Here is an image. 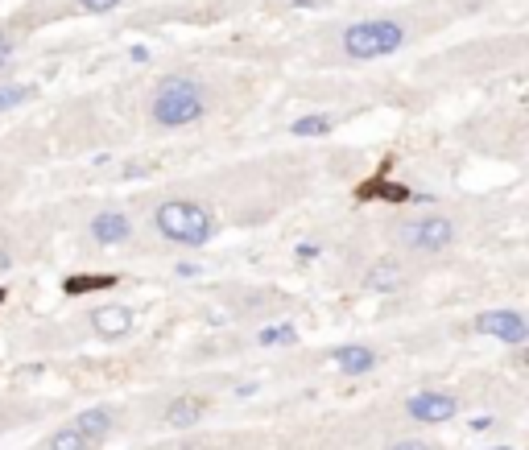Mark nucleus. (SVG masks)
Returning <instances> with one entry per match:
<instances>
[{
	"label": "nucleus",
	"instance_id": "nucleus-21",
	"mask_svg": "<svg viewBox=\"0 0 529 450\" xmlns=\"http://www.w3.org/2000/svg\"><path fill=\"white\" fill-rule=\"evenodd\" d=\"M9 264H13V261H9V257H4V252H0V269H9Z\"/></svg>",
	"mask_w": 529,
	"mask_h": 450
},
{
	"label": "nucleus",
	"instance_id": "nucleus-5",
	"mask_svg": "<svg viewBox=\"0 0 529 450\" xmlns=\"http://www.w3.org/2000/svg\"><path fill=\"white\" fill-rule=\"evenodd\" d=\"M409 417L413 422H422V426H438V422H447V417H455L459 401L451 393H413L406 401Z\"/></svg>",
	"mask_w": 529,
	"mask_h": 450
},
{
	"label": "nucleus",
	"instance_id": "nucleus-9",
	"mask_svg": "<svg viewBox=\"0 0 529 450\" xmlns=\"http://www.w3.org/2000/svg\"><path fill=\"white\" fill-rule=\"evenodd\" d=\"M91 236H96L99 244H121V240L133 236V223H128L121 211H104V215L91 219Z\"/></svg>",
	"mask_w": 529,
	"mask_h": 450
},
{
	"label": "nucleus",
	"instance_id": "nucleus-12",
	"mask_svg": "<svg viewBox=\"0 0 529 450\" xmlns=\"http://www.w3.org/2000/svg\"><path fill=\"white\" fill-rule=\"evenodd\" d=\"M397 281H401V269H397V261H377L368 273H364V285H368L372 293L397 289Z\"/></svg>",
	"mask_w": 529,
	"mask_h": 450
},
{
	"label": "nucleus",
	"instance_id": "nucleus-16",
	"mask_svg": "<svg viewBox=\"0 0 529 450\" xmlns=\"http://www.w3.org/2000/svg\"><path fill=\"white\" fill-rule=\"evenodd\" d=\"M331 128V116H302V120H294V133L298 137H323Z\"/></svg>",
	"mask_w": 529,
	"mask_h": 450
},
{
	"label": "nucleus",
	"instance_id": "nucleus-20",
	"mask_svg": "<svg viewBox=\"0 0 529 450\" xmlns=\"http://www.w3.org/2000/svg\"><path fill=\"white\" fill-rule=\"evenodd\" d=\"M9 50H13V42H9V38H4V33H0V62H4V58H9Z\"/></svg>",
	"mask_w": 529,
	"mask_h": 450
},
{
	"label": "nucleus",
	"instance_id": "nucleus-22",
	"mask_svg": "<svg viewBox=\"0 0 529 450\" xmlns=\"http://www.w3.org/2000/svg\"><path fill=\"white\" fill-rule=\"evenodd\" d=\"M0 302H4V289H0Z\"/></svg>",
	"mask_w": 529,
	"mask_h": 450
},
{
	"label": "nucleus",
	"instance_id": "nucleus-8",
	"mask_svg": "<svg viewBox=\"0 0 529 450\" xmlns=\"http://www.w3.org/2000/svg\"><path fill=\"white\" fill-rule=\"evenodd\" d=\"M331 359H335L339 372H347V376H360V372H372V368H377V356H372L368 347H360V343L335 347V351H331Z\"/></svg>",
	"mask_w": 529,
	"mask_h": 450
},
{
	"label": "nucleus",
	"instance_id": "nucleus-11",
	"mask_svg": "<svg viewBox=\"0 0 529 450\" xmlns=\"http://www.w3.org/2000/svg\"><path fill=\"white\" fill-rule=\"evenodd\" d=\"M71 426L79 429L87 442H96V446H99V442L108 438V429H112V413H108V409H83Z\"/></svg>",
	"mask_w": 529,
	"mask_h": 450
},
{
	"label": "nucleus",
	"instance_id": "nucleus-18",
	"mask_svg": "<svg viewBox=\"0 0 529 450\" xmlns=\"http://www.w3.org/2000/svg\"><path fill=\"white\" fill-rule=\"evenodd\" d=\"M116 4H121V0H83V9H87V13H112Z\"/></svg>",
	"mask_w": 529,
	"mask_h": 450
},
{
	"label": "nucleus",
	"instance_id": "nucleus-13",
	"mask_svg": "<svg viewBox=\"0 0 529 450\" xmlns=\"http://www.w3.org/2000/svg\"><path fill=\"white\" fill-rule=\"evenodd\" d=\"M46 450H96V442H87L74 426H62L58 434H50Z\"/></svg>",
	"mask_w": 529,
	"mask_h": 450
},
{
	"label": "nucleus",
	"instance_id": "nucleus-19",
	"mask_svg": "<svg viewBox=\"0 0 529 450\" xmlns=\"http://www.w3.org/2000/svg\"><path fill=\"white\" fill-rule=\"evenodd\" d=\"M389 450H430L426 442H397V446H389Z\"/></svg>",
	"mask_w": 529,
	"mask_h": 450
},
{
	"label": "nucleus",
	"instance_id": "nucleus-1",
	"mask_svg": "<svg viewBox=\"0 0 529 450\" xmlns=\"http://www.w3.org/2000/svg\"><path fill=\"white\" fill-rule=\"evenodd\" d=\"M153 227L169 240V244H182V248H199L207 244L211 232H216V219L207 207L199 203H186V198H174V203H162L153 211Z\"/></svg>",
	"mask_w": 529,
	"mask_h": 450
},
{
	"label": "nucleus",
	"instance_id": "nucleus-2",
	"mask_svg": "<svg viewBox=\"0 0 529 450\" xmlns=\"http://www.w3.org/2000/svg\"><path fill=\"white\" fill-rule=\"evenodd\" d=\"M203 87L186 79V74H169L157 83V95H153V120L162 128H182V124H194L203 116Z\"/></svg>",
	"mask_w": 529,
	"mask_h": 450
},
{
	"label": "nucleus",
	"instance_id": "nucleus-23",
	"mask_svg": "<svg viewBox=\"0 0 529 450\" xmlns=\"http://www.w3.org/2000/svg\"><path fill=\"white\" fill-rule=\"evenodd\" d=\"M496 450H508V446H496Z\"/></svg>",
	"mask_w": 529,
	"mask_h": 450
},
{
	"label": "nucleus",
	"instance_id": "nucleus-6",
	"mask_svg": "<svg viewBox=\"0 0 529 450\" xmlns=\"http://www.w3.org/2000/svg\"><path fill=\"white\" fill-rule=\"evenodd\" d=\"M476 327L484 334H496V339H505V343H525L529 339V322L517 314V310H488L476 318Z\"/></svg>",
	"mask_w": 529,
	"mask_h": 450
},
{
	"label": "nucleus",
	"instance_id": "nucleus-10",
	"mask_svg": "<svg viewBox=\"0 0 529 450\" xmlns=\"http://www.w3.org/2000/svg\"><path fill=\"white\" fill-rule=\"evenodd\" d=\"M199 417H203V401L199 397H174L166 405V426L169 429H191L199 426Z\"/></svg>",
	"mask_w": 529,
	"mask_h": 450
},
{
	"label": "nucleus",
	"instance_id": "nucleus-7",
	"mask_svg": "<svg viewBox=\"0 0 529 450\" xmlns=\"http://www.w3.org/2000/svg\"><path fill=\"white\" fill-rule=\"evenodd\" d=\"M91 327H96L104 339H121L128 327H133V310L128 306H99L91 314Z\"/></svg>",
	"mask_w": 529,
	"mask_h": 450
},
{
	"label": "nucleus",
	"instance_id": "nucleus-14",
	"mask_svg": "<svg viewBox=\"0 0 529 450\" xmlns=\"http://www.w3.org/2000/svg\"><path fill=\"white\" fill-rule=\"evenodd\" d=\"M257 339H261V347H286V343H298V327L277 322V327H264Z\"/></svg>",
	"mask_w": 529,
	"mask_h": 450
},
{
	"label": "nucleus",
	"instance_id": "nucleus-15",
	"mask_svg": "<svg viewBox=\"0 0 529 450\" xmlns=\"http://www.w3.org/2000/svg\"><path fill=\"white\" fill-rule=\"evenodd\" d=\"M112 285H116V277L104 273V277H67L62 289H67V293H87V289H112Z\"/></svg>",
	"mask_w": 529,
	"mask_h": 450
},
{
	"label": "nucleus",
	"instance_id": "nucleus-4",
	"mask_svg": "<svg viewBox=\"0 0 529 450\" xmlns=\"http://www.w3.org/2000/svg\"><path fill=\"white\" fill-rule=\"evenodd\" d=\"M406 240L418 252H442V248L455 244V223L447 215H426V219H418V223L406 227Z\"/></svg>",
	"mask_w": 529,
	"mask_h": 450
},
{
	"label": "nucleus",
	"instance_id": "nucleus-17",
	"mask_svg": "<svg viewBox=\"0 0 529 450\" xmlns=\"http://www.w3.org/2000/svg\"><path fill=\"white\" fill-rule=\"evenodd\" d=\"M25 95H29V87H0V112H9V108L25 103Z\"/></svg>",
	"mask_w": 529,
	"mask_h": 450
},
{
	"label": "nucleus",
	"instance_id": "nucleus-3",
	"mask_svg": "<svg viewBox=\"0 0 529 450\" xmlns=\"http://www.w3.org/2000/svg\"><path fill=\"white\" fill-rule=\"evenodd\" d=\"M406 42V29L397 21H356L343 29V54L356 58V62H368V58H385L393 50H401Z\"/></svg>",
	"mask_w": 529,
	"mask_h": 450
}]
</instances>
